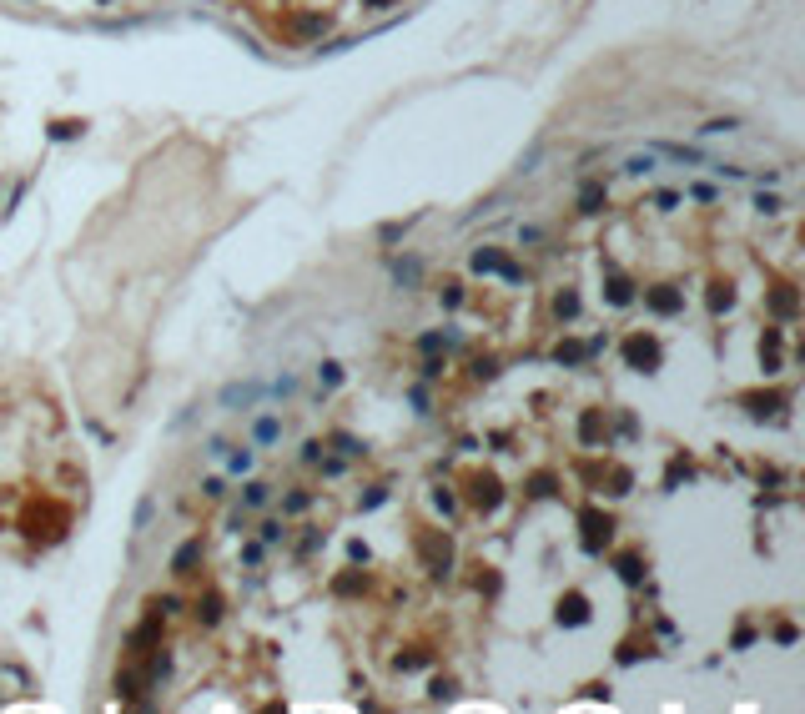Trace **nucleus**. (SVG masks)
<instances>
[{"label":"nucleus","mask_w":805,"mask_h":714,"mask_svg":"<svg viewBox=\"0 0 805 714\" xmlns=\"http://www.w3.org/2000/svg\"><path fill=\"white\" fill-rule=\"evenodd\" d=\"M197 554H202V543H187L182 554H177V574H187V569L197 564Z\"/></svg>","instance_id":"f257e3e1"},{"label":"nucleus","mask_w":805,"mask_h":714,"mask_svg":"<svg viewBox=\"0 0 805 714\" xmlns=\"http://www.w3.org/2000/svg\"><path fill=\"white\" fill-rule=\"evenodd\" d=\"M151 523V498H141V508H136V528H146Z\"/></svg>","instance_id":"f03ea898"}]
</instances>
